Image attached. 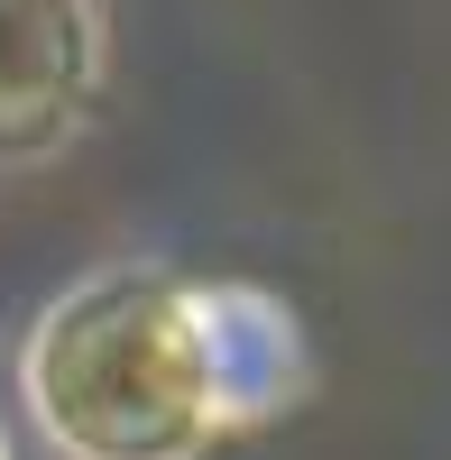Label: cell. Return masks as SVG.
<instances>
[{"instance_id":"6da1fadb","label":"cell","mask_w":451,"mask_h":460,"mask_svg":"<svg viewBox=\"0 0 451 460\" xmlns=\"http://www.w3.org/2000/svg\"><path fill=\"white\" fill-rule=\"evenodd\" d=\"M314 350L295 304L240 277L102 267L28 332L19 387L65 460H203L305 396Z\"/></svg>"},{"instance_id":"7a4b0ae2","label":"cell","mask_w":451,"mask_h":460,"mask_svg":"<svg viewBox=\"0 0 451 460\" xmlns=\"http://www.w3.org/2000/svg\"><path fill=\"white\" fill-rule=\"evenodd\" d=\"M102 102L93 0H0V166L56 157Z\"/></svg>"},{"instance_id":"3957f363","label":"cell","mask_w":451,"mask_h":460,"mask_svg":"<svg viewBox=\"0 0 451 460\" xmlns=\"http://www.w3.org/2000/svg\"><path fill=\"white\" fill-rule=\"evenodd\" d=\"M0 460H10V442H0Z\"/></svg>"}]
</instances>
